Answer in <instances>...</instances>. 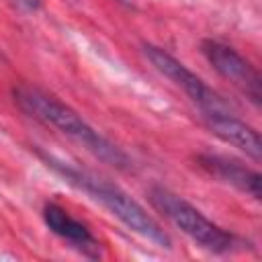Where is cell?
<instances>
[{
	"mask_svg": "<svg viewBox=\"0 0 262 262\" xmlns=\"http://www.w3.org/2000/svg\"><path fill=\"white\" fill-rule=\"evenodd\" d=\"M35 154L45 162L47 168H51L59 178H63V182L82 190L92 201L100 203L113 217H117L131 231H135L137 235L149 239L151 244H156L160 248H166V250L172 248V239L164 231V227L119 184H115L102 176H96L84 168H78L70 162H63L39 147H35Z\"/></svg>",
	"mask_w": 262,
	"mask_h": 262,
	"instance_id": "1",
	"label": "cell"
},
{
	"mask_svg": "<svg viewBox=\"0 0 262 262\" xmlns=\"http://www.w3.org/2000/svg\"><path fill=\"white\" fill-rule=\"evenodd\" d=\"M12 94H14V102L18 104V108L25 115L72 137L86 151H90L94 158H98L102 164L113 166L117 170L131 168V158L117 143H113L108 137H104L100 131H96L82 115H78L72 106L63 104L59 98H55L35 86H18V88H14Z\"/></svg>",
	"mask_w": 262,
	"mask_h": 262,
	"instance_id": "2",
	"label": "cell"
},
{
	"mask_svg": "<svg viewBox=\"0 0 262 262\" xmlns=\"http://www.w3.org/2000/svg\"><path fill=\"white\" fill-rule=\"evenodd\" d=\"M149 201L176 229L188 235L203 250L213 254H225L233 250L235 235L207 219L194 205H190L176 192L164 186H154L149 188Z\"/></svg>",
	"mask_w": 262,
	"mask_h": 262,
	"instance_id": "3",
	"label": "cell"
},
{
	"mask_svg": "<svg viewBox=\"0 0 262 262\" xmlns=\"http://www.w3.org/2000/svg\"><path fill=\"white\" fill-rule=\"evenodd\" d=\"M143 55L149 59V63L162 76H166L174 86H178L201 108V113L231 111L229 104L203 78H199L192 70H188L180 59H176L166 49H162L158 45H151V43H143Z\"/></svg>",
	"mask_w": 262,
	"mask_h": 262,
	"instance_id": "4",
	"label": "cell"
},
{
	"mask_svg": "<svg viewBox=\"0 0 262 262\" xmlns=\"http://www.w3.org/2000/svg\"><path fill=\"white\" fill-rule=\"evenodd\" d=\"M201 51L221 78L231 82L254 104H260V74L244 55H239L231 45L215 39L201 41Z\"/></svg>",
	"mask_w": 262,
	"mask_h": 262,
	"instance_id": "5",
	"label": "cell"
},
{
	"mask_svg": "<svg viewBox=\"0 0 262 262\" xmlns=\"http://www.w3.org/2000/svg\"><path fill=\"white\" fill-rule=\"evenodd\" d=\"M201 115H203V121H205L207 129L215 137H219L223 143H229L231 147H237L239 151H244L254 162H260L262 141H260V133L252 125L237 119L231 111L201 113Z\"/></svg>",
	"mask_w": 262,
	"mask_h": 262,
	"instance_id": "6",
	"label": "cell"
},
{
	"mask_svg": "<svg viewBox=\"0 0 262 262\" xmlns=\"http://www.w3.org/2000/svg\"><path fill=\"white\" fill-rule=\"evenodd\" d=\"M199 166L209 172L213 178L254 196L256 201L260 199V174L252 168H248L244 162L229 158V156H221V154H201L199 158Z\"/></svg>",
	"mask_w": 262,
	"mask_h": 262,
	"instance_id": "7",
	"label": "cell"
},
{
	"mask_svg": "<svg viewBox=\"0 0 262 262\" xmlns=\"http://www.w3.org/2000/svg\"><path fill=\"white\" fill-rule=\"evenodd\" d=\"M43 221H45V225L55 235H59L61 239L70 242L82 254H86L90 258H96L98 256V250L100 248H98V242L92 235L90 227L86 223L74 219L63 207H59L55 203H47L43 207Z\"/></svg>",
	"mask_w": 262,
	"mask_h": 262,
	"instance_id": "8",
	"label": "cell"
},
{
	"mask_svg": "<svg viewBox=\"0 0 262 262\" xmlns=\"http://www.w3.org/2000/svg\"><path fill=\"white\" fill-rule=\"evenodd\" d=\"M23 10H29V12H37L41 8V0H14Z\"/></svg>",
	"mask_w": 262,
	"mask_h": 262,
	"instance_id": "9",
	"label": "cell"
},
{
	"mask_svg": "<svg viewBox=\"0 0 262 262\" xmlns=\"http://www.w3.org/2000/svg\"><path fill=\"white\" fill-rule=\"evenodd\" d=\"M119 4H123V6H127V8H135L137 6V0H117Z\"/></svg>",
	"mask_w": 262,
	"mask_h": 262,
	"instance_id": "10",
	"label": "cell"
}]
</instances>
